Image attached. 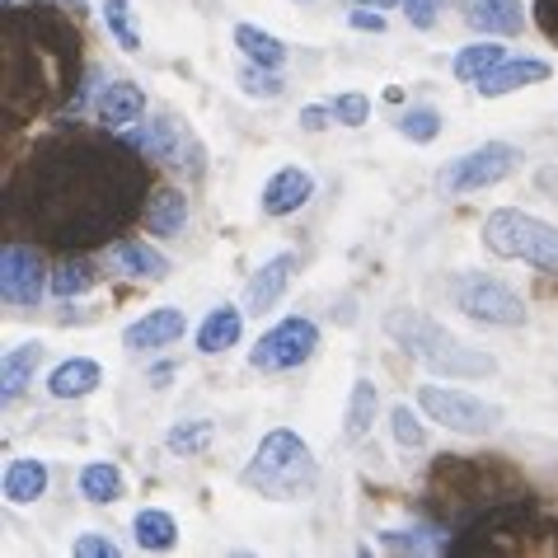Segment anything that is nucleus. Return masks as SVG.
<instances>
[{
    "instance_id": "nucleus-25",
    "label": "nucleus",
    "mask_w": 558,
    "mask_h": 558,
    "mask_svg": "<svg viewBox=\"0 0 558 558\" xmlns=\"http://www.w3.org/2000/svg\"><path fill=\"white\" fill-rule=\"evenodd\" d=\"M244 310V305H240ZM240 310L235 305H216L211 315L203 319V329H197V352H226V348H235L240 343V333H244V319H240Z\"/></svg>"
},
{
    "instance_id": "nucleus-8",
    "label": "nucleus",
    "mask_w": 558,
    "mask_h": 558,
    "mask_svg": "<svg viewBox=\"0 0 558 558\" xmlns=\"http://www.w3.org/2000/svg\"><path fill=\"white\" fill-rule=\"evenodd\" d=\"M451 301H456L460 315L493 324V329H521L525 324V301L488 272H460L456 287H451Z\"/></svg>"
},
{
    "instance_id": "nucleus-29",
    "label": "nucleus",
    "mask_w": 558,
    "mask_h": 558,
    "mask_svg": "<svg viewBox=\"0 0 558 558\" xmlns=\"http://www.w3.org/2000/svg\"><path fill=\"white\" fill-rule=\"evenodd\" d=\"M81 493H85V502H118L122 493H128V478H122L118 464H108V460H95V464H85L81 470Z\"/></svg>"
},
{
    "instance_id": "nucleus-22",
    "label": "nucleus",
    "mask_w": 558,
    "mask_h": 558,
    "mask_svg": "<svg viewBox=\"0 0 558 558\" xmlns=\"http://www.w3.org/2000/svg\"><path fill=\"white\" fill-rule=\"evenodd\" d=\"M5 502L14 507H24V502H38L43 493H48V464L34 460V456H24V460H10L5 464Z\"/></svg>"
},
{
    "instance_id": "nucleus-5",
    "label": "nucleus",
    "mask_w": 558,
    "mask_h": 558,
    "mask_svg": "<svg viewBox=\"0 0 558 558\" xmlns=\"http://www.w3.org/2000/svg\"><path fill=\"white\" fill-rule=\"evenodd\" d=\"M531 549H545V521H539L531 493H521V498L493 502L474 521H464L446 554L464 558V554H531Z\"/></svg>"
},
{
    "instance_id": "nucleus-34",
    "label": "nucleus",
    "mask_w": 558,
    "mask_h": 558,
    "mask_svg": "<svg viewBox=\"0 0 558 558\" xmlns=\"http://www.w3.org/2000/svg\"><path fill=\"white\" fill-rule=\"evenodd\" d=\"M104 24H108V34L118 38L122 52H142V34H136V24H132L128 0H104Z\"/></svg>"
},
{
    "instance_id": "nucleus-6",
    "label": "nucleus",
    "mask_w": 558,
    "mask_h": 558,
    "mask_svg": "<svg viewBox=\"0 0 558 558\" xmlns=\"http://www.w3.org/2000/svg\"><path fill=\"white\" fill-rule=\"evenodd\" d=\"M240 478L268 502H296V498H310V493H315L319 470H315L310 446L296 437V432L277 427L258 441V451L250 464H244Z\"/></svg>"
},
{
    "instance_id": "nucleus-38",
    "label": "nucleus",
    "mask_w": 558,
    "mask_h": 558,
    "mask_svg": "<svg viewBox=\"0 0 558 558\" xmlns=\"http://www.w3.org/2000/svg\"><path fill=\"white\" fill-rule=\"evenodd\" d=\"M329 108H333V122H343V128H366V118H371L366 95H333Z\"/></svg>"
},
{
    "instance_id": "nucleus-43",
    "label": "nucleus",
    "mask_w": 558,
    "mask_h": 558,
    "mask_svg": "<svg viewBox=\"0 0 558 558\" xmlns=\"http://www.w3.org/2000/svg\"><path fill=\"white\" fill-rule=\"evenodd\" d=\"M348 24H352V28H366V34H380V28H385V20H380V14L371 10V5H366V10H352Z\"/></svg>"
},
{
    "instance_id": "nucleus-28",
    "label": "nucleus",
    "mask_w": 558,
    "mask_h": 558,
    "mask_svg": "<svg viewBox=\"0 0 558 558\" xmlns=\"http://www.w3.org/2000/svg\"><path fill=\"white\" fill-rule=\"evenodd\" d=\"M376 409H380V395H376V385H371L366 376L352 385V395H348V413H343V437L348 441H362L371 423H376Z\"/></svg>"
},
{
    "instance_id": "nucleus-11",
    "label": "nucleus",
    "mask_w": 558,
    "mask_h": 558,
    "mask_svg": "<svg viewBox=\"0 0 558 558\" xmlns=\"http://www.w3.org/2000/svg\"><path fill=\"white\" fill-rule=\"evenodd\" d=\"M48 287H52V272H48V258H43L38 244L10 240L5 254H0V296H5V305L34 310Z\"/></svg>"
},
{
    "instance_id": "nucleus-9",
    "label": "nucleus",
    "mask_w": 558,
    "mask_h": 558,
    "mask_svg": "<svg viewBox=\"0 0 558 558\" xmlns=\"http://www.w3.org/2000/svg\"><path fill=\"white\" fill-rule=\"evenodd\" d=\"M417 409H423L432 423L460 432V437H484V432L502 427L498 404H488V399H478V395H464V390H441V385H423V390H417Z\"/></svg>"
},
{
    "instance_id": "nucleus-45",
    "label": "nucleus",
    "mask_w": 558,
    "mask_h": 558,
    "mask_svg": "<svg viewBox=\"0 0 558 558\" xmlns=\"http://www.w3.org/2000/svg\"><path fill=\"white\" fill-rule=\"evenodd\" d=\"M5 5H20V0H5Z\"/></svg>"
},
{
    "instance_id": "nucleus-33",
    "label": "nucleus",
    "mask_w": 558,
    "mask_h": 558,
    "mask_svg": "<svg viewBox=\"0 0 558 558\" xmlns=\"http://www.w3.org/2000/svg\"><path fill=\"white\" fill-rule=\"evenodd\" d=\"M165 446L174 456H207L211 446H216V423H207V417H189V423L169 427Z\"/></svg>"
},
{
    "instance_id": "nucleus-30",
    "label": "nucleus",
    "mask_w": 558,
    "mask_h": 558,
    "mask_svg": "<svg viewBox=\"0 0 558 558\" xmlns=\"http://www.w3.org/2000/svg\"><path fill=\"white\" fill-rule=\"evenodd\" d=\"M380 549H390V554H441V549H451V539H446L437 525H409V531H380Z\"/></svg>"
},
{
    "instance_id": "nucleus-42",
    "label": "nucleus",
    "mask_w": 558,
    "mask_h": 558,
    "mask_svg": "<svg viewBox=\"0 0 558 558\" xmlns=\"http://www.w3.org/2000/svg\"><path fill=\"white\" fill-rule=\"evenodd\" d=\"M535 20L549 38H558V0H535Z\"/></svg>"
},
{
    "instance_id": "nucleus-27",
    "label": "nucleus",
    "mask_w": 558,
    "mask_h": 558,
    "mask_svg": "<svg viewBox=\"0 0 558 558\" xmlns=\"http://www.w3.org/2000/svg\"><path fill=\"white\" fill-rule=\"evenodd\" d=\"M132 531H136V545L150 549V554H165V549L179 545V525H174V517H169V511H160V507L136 511Z\"/></svg>"
},
{
    "instance_id": "nucleus-10",
    "label": "nucleus",
    "mask_w": 558,
    "mask_h": 558,
    "mask_svg": "<svg viewBox=\"0 0 558 558\" xmlns=\"http://www.w3.org/2000/svg\"><path fill=\"white\" fill-rule=\"evenodd\" d=\"M521 165V150L507 146V142H484L478 150H464L456 155L451 165L437 174L441 193H478V189H493V183H502L517 174Z\"/></svg>"
},
{
    "instance_id": "nucleus-44",
    "label": "nucleus",
    "mask_w": 558,
    "mask_h": 558,
    "mask_svg": "<svg viewBox=\"0 0 558 558\" xmlns=\"http://www.w3.org/2000/svg\"><path fill=\"white\" fill-rule=\"evenodd\" d=\"M356 5H371V10H390V5H399V0H356Z\"/></svg>"
},
{
    "instance_id": "nucleus-21",
    "label": "nucleus",
    "mask_w": 558,
    "mask_h": 558,
    "mask_svg": "<svg viewBox=\"0 0 558 558\" xmlns=\"http://www.w3.org/2000/svg\"><path fill=\"white\" fill-rule=\"evenodd\" d=\"M128 146H136L146 160H174L179 155V122L174 118H150V122H132L128 128Z\"/></svg>"
},
{
    "instance_id": "nucleus-19",
    "label": "nucleus",
    "mask_w": 558,
    "mask_h": 558,
    "mask_svg": "<svg viewBox=\"0 0 558 558\" xmlns=\"http://www.w3.org/2000/svg\"><path fill=\"white\" fill-rule=\"evenodd\" d=\"M104 385V366L89 362V356H66L52 376H48V395L52 399H85Z\"/></svg>"
},
{
    "instance_id": "nucleus-16",
    "label": "nucleus",
    "mask_w": 558,
    "mask_h": 558,
    "mask_svg": "<svg viewBox=\"0 0 558 558\" xmlns=\"http://www.w3.org/2000/svg\"><path fill=\"white\" fill-rule=\"evenodd\" d=\"M108 263L118 272L136 277V282H165L169 277V258L160 250H150L146 240H113L108 244Z\"/></svg>"
},
{
    "instance_id": "nucleus-23",
    "label": "nucleus",
    "mask_w": 558,
    "mask_h": 558,
    "mask_svg": "<svg viewBox=\"0 0 558 558\" xmlns=\"http://www.w3.org/2000/svg\"><path fill=\"white\" fill-rule=\"evenodd\" d=\"M43 352L48 348H43L38 338H28V343L5 352V366H0V390H5V399H20L28 390V380H34L43 366Z\"/></svg>"
},
{
    "instance_id": "nucleus-46",
    "label": "nucleus",
    "mask_w": 558,
    "mask_h": 558,
    "mask_svg": "<svg viewBox=\"0 0 558 558\" xmlns=\"http://www.w3.org/2000/svg\"><path fill=\"white\" fill-rule=\"evenodd\" d=\"M71 5H81V0H71Z\"/></svg>"
},
{
    "instance_id": "nucleus-36",
    "label": "nucleus",
    "mask_w": 558,
    "mask_h": 558,
    "mask_svg": "<svg viewBox=\"0 0 558 558\" xmlns=\"http://www.w3.org/2000/svg\"><path fill=\"white\" fill-rule=\"evenodd\" d=\"M399 136H409V142H417V146L437 142L441 136V113L437 108H409V113L399 118Z\"/></svg>"
},
{
    "instance_id": "nucleus-15",
    "label": "nucleus",
    "mask_w": 558,
    "mask_h": 558,
    "mask_svg": "<svg viewBox=\"0 0 558 558\" xmlns=\"http://www.w3.org/2000/svg\"><path fill=\"white\" fill-rule=\"evenodd\" d=\"M310 197H315V179H310V169H301V165L277 169V174L263 183V211H268V216H291V211H301Z\"/></svg>"
},
{
    "instance_id": "nucleus-20",
    "label": "nucleus",
    "mask_w": 558,
    "mask_h": 558,
    "mask_svg": "<svg viewBox=\"0 0 558 558\" xmlns=\"http://www.w3.org/2000/svg\"><path fill=\"white\" fill-rule=\"evenodd\" d=\"M142 221L150 235H169L174 240L183 226H189V197H183L179 189H155L146 197V211H142Z\"/></svg>"
},
{
    "instance_id": "nucleus-3",
    "label": "nucleus",
    "mask_w": 558,
    "mask_h": 558,
    "mask_svg": "<svg viewBox=\"0 0 558 558\" xmlns=\"http://www.w3.org/2000/svg\"><path fill=\"white\" fill-rule=\"evenodd\" d=\"M521 474L511 470V464H502L498 456H441L437 464H432L427 474V498L432 507L441 511L451 525H464L474 521L484 507L493 502H507V498H521Z\"/></svg>"
},
{
    "instance_id": "nucleus-32",
    "label": "nucleus",
    "mask_w": 558,
    "mask_h": 558,
    "mask_svg": "<svg viewBox=\"0 0 558 558\" xmlns=\"http://www.w3.org/2000/svg\"><path fill=\"white\" fill-rule=\"evenodd\" d=\"M502 61H507V48H502V43L484 38V43H470V48H460V57H456V75H460V81H470V85H478L488 71H498Z\"/></svg>"
},
{
    "instance_id": "nucleus-18",
    "label": "nucleus",
    "mask_w": 558,
    "mask_h": 558,
    "mask_svg": "<svg viewBox=\"0 0 558 558\" xmlns=\"http://www.w3.org/2000/svg\"><path fill=\"white\" fill-rule=\"evenodd\" d=\"M142 113H146L142 85H132V81L104 85V95H99V122H104L108 132H128L132 122H142Z\"/></svg>"
},
{
    "instance_id": "nucleus-17",
    "label": "nucleus",
    "mask_w": 558,
    "mask_h": 558,
    "mask_svg": "<svg viewBox=\"0 0 558 558\" xmlns=\"http://www.w3.org/2000/svg\"><path fill=\"white\" fill-rule=\"evenodd\" d=\"M539 81H549V66H545V61H535V57H517V61H502L498 71H488L474 89H478L484 99H502V95H517V89L539 85Z\"/></svg>"
},
{
    "instance_id": "nucleus-4",
    "label": "nucleus",
    "mask_w": 558,
    "mask_h": 558,
    "mask_svg": "<svg viewBox=\"0 0 558 558\" xmlns=\"http://www.w3.org/2000/svg\"><path fill=\"white\" fill-rule=\"evenodd\" d=\"M385 333H390L399 348H409L417 362L432 371V376H446V380H484V376H498V362H493L488 352L460 343L451 329H441L437 319L417 315V310H390V315H385Z\"/></svg>"
},
{
    "instance_id": "nucleus-14",
    "label": "nucleus",
    "mask_w": 558,
    "mask_h": 558,
    "mask_svg": "<svg viewBox=\"0 0 558 558\" xmlns=\"http://www.w3.org/2000/svg\"><path fill=\"white\" fill-rule=\"evenodd\" d=\"M291 272H296V254L268 258V263H263V268L250 277V287H244V310H250V315H268V310L287 296Z\"/></svg>"
},
{
    "instance_id": "nucleus-2",
    "label": "nucleus",
    "mask_w": 558,
    "mask_h": 558,
    "mask_svg": "<svg viewBox=\"0 0 558 558\" xmlns=\"http://www.w3.org/2000/svg\"><path fill=\"white\" fill-rule=\"evenodd\" d=\"M85 52L75 24L52 0L5 5V34H0V104L5 122L20 128L28 118L57 113L81 104Z\"/></svg>"
},
{
    "instance_id": "nucleus-24",
    "label": "nucleus",
    "mask_w": 558,
    "mask_h": 558,
    "mask_svg": "<svg viewBox=\"0 0 558 558\" xmlns=\"http://www.w3.org/2000/svg\"><path fill=\"white\" fill-rule=\"evenodd\" d=\"M470 24L478 34H498V38L521 34V24H525L521 0H470Z\"/></svg>"
},
{
    "instance_id": "nucleus-13",
    "label": "nucleus",
    "mask_w": 558,
    "mask_h": 558,
    "mask_svg": "<svg viewBox=\"0 0 558 558\" xmlns=\"http://www.w3.org/2000/svg\"><path fill=\"white\" fill-rule=\"evenodd\" d=\"M183 329H189V315H183L179 305H160V310H146L142 319L122 329V348L128 352H155V348L179 343Z\"/></svg>"
},
{
    "instance_id": "nucleus-41",
    "label": "nucleus",
    "mask_w": 558,
    "mask_h": 558,
    "mask_svg": "<svg viewBox=\"0 0 558 558\" xmlns=\"http://www.w3.org/2000/svg\"><path fill=\"white\" fill-rule=\"evenodd\" d=\"M329 118H333V108H324V104H305L301 108V128L305 132H324L329 128Z\"/></svg>"
},
{
    "instance_id": "nucleus-12",
    "label": "nucleus",
    "mask_w": 558,
    "mask_h": 558,
    "mask_svg": "<svg viewBox=\"0 0 558 558\" xmlns=\"http://www.w3.org/2000/svg\"><path fill=\"white\" fill-rule=\"evenodd\" d=\"M315 348H319V329L310 319L291 315L282 324H272V329L250 348V366L254 371H296L315 356Z\"/></svg>"
},
{
    "instance_id": "nucleus-7",
    "label": "nucleus",
    "mask_w": 558,
    "mask_h": 558,
    "mask_svg": "<svg viewBox=\"0 0 558 558\" xmlns=\"http://www.w3.org/2000/svg\"><path fill=\"white\" fill-rule=\"evenodd\" d=\"M484 244H488V254H498V258H521V263H531V268L558 277V226L539 221L531 211H517V207L488 211Z\"/></svg>"
},
{
    "instance_id": "nucleus-1",
    "label": "nucleus",
    "mask_w": 558,
    "mask_h": 558,
    "mask_svg": "<svg viewBox=\"0 0 558 558\" xmlns=\"http://www.w3.org/2000/svg\"><path fill=\"white\" fill-rule=\"evenodd\" d=\"M146 155L113 142L104 128H66L38 142L14 169L5 193V226L14 235H34L38 244L81 254L122 235L146 197Z\"/></svg>"
},
{
    "instance_id": "nucleus-37",
    "label": "nucleus",
    "mask_w": 558,
    "mask_h": 558,
    "mask_svg": "<svg viewBox=\"0 0 558 558\" xmlns=\"http://www.w3.org/2000/svg\"><path fill=\"white\" fill-rule=\"evenodd\" d=\"M240 85H244V95H254V99H277L282 95V81L272 75V66H258V61H250V66L240 71Z\"/></svg>"
},
{
    "instance_id": "nucleus-31",
    "label": "nucleus",
    "mask_w": 558,
    "mask_h": 558,
    "mask_svg": "<svg viewBox=\"0 0 558 558\" xmlns=\"http://www.w3.org/2000/svg\"><path fill=\"white\" fill-rule=\"evenodd\" d=\"M235 48L250 61H258V66H272V71L287 61V43L272 38L268 28H254V24H235Z\"/></svg>"
},
{
    "instance_id": "nucleus-35",
    "label": "nucleus",
    "mask_w": 558,
    "mask_h": 558,
    "mask_svg": "<svg viewBox=\"0 0 558 558\" xmlns=\"http://www.w3.org/2000/svg\"><path fill=\"white\" fill-rule=\"evenodd\" d=\"M390 437H395V446H404V451H423V446H427V427L417 423V413L409 404H395L390 409Z\"/></svg>"
},
{
    "instance_id": "nucleus-39",
    "label": "nucleus",
    "mask_w": 558,
    "mask_h": 558,
    "mask_svg": "<svg viewBox=\"0 0 558 558\" xmlns=\"http://www.w3.org/2000/svg\"><path fill=\"white\" fill-rule=\"evenodd\" d=\"M113 554H118V545L108 535H99V531H89V535L75 539V558H113Z\"/></svg>"
},
{
    "instance_id": "nucleus-26",
    "label": "nucleus",
    "mask_w": 558,
    "mask_h": 558,
    "mask_svg": "<svg viewBox=\"0 0 558 558\" xmlns=\"http://www.w3.org/2000/svg\"><path fill=\"white\" fill-rule=\"evenodd\" d=\"M99 282V268L89 258L81 254H66L52 268V291H57V301H75V296H85V291H95Z\"/></svg>"
},
{
    "instance_id": "nucleus-40",
    "label": "nucleus",
    "mask_w": 558,
    "mask_h": 558,
    "mask_svg": "<svg viewBox=\"0 0 558 558\" xmlns=\"http://www.w3.org/2000/svg\"><path fill=\"white\" fill-rule=\"evenodd\" d=\"M404 10H409L413 28H432L437 24V14H441V0H404Z\"/></svg>"
}]
</instances>
